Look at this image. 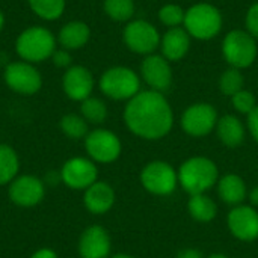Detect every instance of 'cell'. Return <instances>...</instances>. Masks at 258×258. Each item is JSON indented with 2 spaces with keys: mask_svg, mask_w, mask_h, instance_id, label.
<instances>
[{
  "mask_svg": "<svg viewBox=\"0 0 258 258\" xmlns=\"http://www.w3.org/2000/svg\"><path fill=\"white\" fill-rule=\"evenodd\" d=\"M249 201H251L252 206H258V186L251 190V194H249Z\"/></svg>",
  "mask_w": 258,
  "mask_h": 258,
  "instance_id": "cell-37",
  "label": "cell"
},
{
  "mask_svg": "<svg viewBox=\"0 0 258 258\" xmlns=\"http://www.w3.org/2000/svg\"><path fill=\"white\" fill-rule=\"evenodd\" d=\"M231 103H233V106H234V109L237 112L246 113V115L251 113L255 109V106H257L254 94L249 92V91H245V89H242L237 94H234L231 97Z\"/></svg>",
  "mask_w": 258,
  "mask_h": 258,
  "instance_id": "cell-31",
  "label": "cell"
},
{
  "mask_svg": "<svg viewBox=\"0 0 258 258\" xmlns=\"http://www.w3.org/2000/svg\"><path fill=\"white\" fill-rule=\"evenodd\" d=\"M3 26H5V15H3V12L0 11V32H2Z\"/></svg>",
  "mask_w": 258,
  "mask_h": 258,
  "instance_id": "cell-38",
  "label": "cell"
},
{
  "mask_svg": "<svg viewBox=\"0 0 258 258\" xmlns=\"http://www.w3.org/2000/svg\"><path fill=\"white\" fill-rule=\"evenodd\" d=\"M248 128L254 141L258 144V106H255V109L251 113H248Z\"/></svg>",
  "mask_w": 258,
  "mask_h": 258,
  "instance_id": "cell-34",
  "label": "cell"
},
{
  "mask_svg": "<svg viewBox=\"0 0 258 258\" xmlns=\"http://www.w3.org/2000/svg\"><path fill=\"white\" fill-rule=\"evenodd\" d=\"M216 132L219 141L230 148L239 147L245 139V127L242 121L234 115H225L218 119Z\"/></svg>",
  "mask_w": 258,
  "mask_h": 258,
  "instance_id": "cell-21",
  "label": "cell"
},
{
  "mask_svg": "<svg viewBox=\"0 0 258 258\" xmlns=\"http://www.w3.org/2000/svg\"><path fill=\"white\" fill-rule=\"evenodd\" d=\"M142 77L153 91L165 92L171 88L172 83V71L166 60V57L159 54H150L144 59L142 67Z\"/></svg>",
  "mask_w": 258,
  "mask_h": 258,
  "instance_id": "cell-17",
  "label": "cell"
},
{
  "mask_svg": "<svg viewBox=\"0 0 258 258\" xmlns=\"http://www.w3.org/2000/svg\"><path fill=\"white\" fill-rule=\"evenodd\" d=\"M56 44L57 38L47 27L32 26L18 35L15 41V50L21 60L38 63L51 57L56 50Z\"/></svg>",
  "mask_w": 258,
  "mask_h": 258,
  "instance_id": "cell-2",
  "label": "cell"
},
{
  "mask_svg": "<svg viewBox=\"0 0 258 258\" xmlns=\"http://www.w3.org/2000/svg\"><path fill=\"white\" fill-rule=\"evenodd\" d=\"M60 181L73 190H86L91 184L97 181L98 169L95 162L89 157H71L68 159L60 171Z\"/></svg>",
  "mask_w": 258,
  "mask_h": 258,
  "instance_id": "cell-9",
  "label": "cell"
},
{
  "mask_svg": "<svg viewBox=\"0 0 258 258\" xmlns=\"http://www.w3.org/2000/svg\"><path fill=\"white\" fill-rule=\"evenodd\" d=\"M218 194L227 204L237 206L246 198V184L239 175L227 174L218 183Z\"/></svg>",
  "mask_w": 258,
  "mask_h": 258,
  "instance_id": "cell-22",
  "label": "cell"
},
{
  "mask_svg": "<svg viewBox=\"0 0 258 258\" xmlns=\"http://www.w3.org/2000/svg\"><path fill=\"white\" fill-rule=\"evenodd\" d=\"M175 258H203V252L198 249L187 248V249H181Z\"/></svg>",
  "mask_w": 258,
  "mask_h": 258,
  "instance_id": "cell-36",
  "label": "cell"
},
{
  "mask_svg": "<svg viewBox=\"0 0 258 258\" xmlns=\"http://www.w3.org/2000/svg\"><path fill=\"white\" fill-rule=\"evenodd\" d=\"M59 127L67 138L74 139V141L85 139L86 135L89 133L88 122L85 121V118L82 115H76V113L63 115L60 122H59Z\"/></svg>",
  "mask_w": 258,
  "mask_h": 258,
  "instance_id": "cell-27",
  "label": "cell"
},
{
  "mask_svg": "<svg viewBox=\"0 0 258 258\" xmlns=\"http://www.w3.org/2000/svg\"><path fill=\"white\" fill-rule=\"evenodd\" d=\"M110 258H135L132 257V255H128V254H116V255H113V257Z\"/></svg>",
  "mask_w": 258,
  "mask_h": 258,
  "instance_id": "cell-39",
  "label": "cell"
},
{
  "mask_svg": "<svg viewBox=\"0 0 258 258\" xmlns=\"http://www.w3.org/2000/svg\"><path fill=\"white\" fill-rule=\"evenodd\" d=\"M77 249L80 258H109L112 249L110 236L101 225H91L82 233Z\"/></svg>",
  "mask_w": 258,
  "mask_h": 258,
  "instance_id": "cell-15",
  "label": "cell"
},
{
  "mask_svg": "<svg viewBox=\"0 0 258 258\" xmlns=\"http://www.w3.org/2000/svg\"><path fill=\"white\" fill-rule=\"evenodd\" d=\"M243 88V76L237 68L227 70L219 79V89L225 94L233 97Z\"/></svg>",
  "mask_w": 258,
  "mask_h": 258,
  "instance_id": "cell-29",
  "label": "cell"
},
{
  "mask_svg": "<svg viewBox=\"0 0 258 258\" xmlns=\"http://www.w3.org/2000/svg\"><path fill=\"white\" fill-rule=\"evenodd\" d=\"M32 12L45 21H54L65 11V0H29Z\"/></svg>",
  "mask_w": 258,
  "mask_h": 258,
  "instance_id": "cell-25",
  "label": "cell"
},
{
  "mask_svg": "<svg viewBox=\"0 0 258 258\" xmlns=\"http://www.w3.org/2000/svg\"><path fill=\"white\" fill-rule=\"evenodd\" d=\"M228 228L239 240L251 242L258 237V212L249 206L234 207L228 213Z\"/></svg>",
  "mask_w": 258,
  "mask_h": 258,
  "instance_id": "cell-16",
  "label": "cell"
},
{
  "mask_svg": "<svg viewBox=\"0 0 258 258\" xmlns=\"http://www.w3.org/2000/svg\"><path fill=\"white\" fill-rule=\"evenodd\" d=\"M3 79L6 86L20 95H33L42 86L41 73L26 60H17L6 65Z\"/></svg>",
  "mask_w": 258,
  "mask_h": 258,
  "instance_id": "cell-7",
  "label": "cell"
},
{
  "mask_svg": "<svg viewBox=\"0 0 258 258\" xmlns=\"http://www.w3.org/2000/svg\"><path fill=\"white\" fill-rule=\"evenodd\" d=\"M222 53L233 68H246L257 57L255 38L245 30H231L224 38Z\"/></svg>",
  "mask_w": 258,
  "mask_h": 258,
  "instance_id": "cell-6",
  "label": "cell"
},
{
  "mask_svg": "<svg viewBox=\"0 0 258 258\" xmlns=\"http://www.w3.org/2000/svg\"><path fill=\"white\" fill-rule=\"evenodd\" d=\"M20 175V159L11 145L0 144V186L9 184Z\"/></svg>",
  "mask_w": 258,
  "mask_h": 258,
  "instance_id": "cell-23",
  "label": "cell"
},
{
  "mask_svg": "<svg viewBox=\"0 0 258 258\" xmlns=\"http://www.w3.org/2000/svg\"><path fill=\"white\" fill-rule=\"evenodd\" d=\"M209 258H228L227 255H224V254H213V255H210Z\"/></svg>",
  "mask_w": 258,
  "mask_h": 258,
  "instance_id": "cell-40",
  "label": "cell"
},
{
  "mask_svg": "<svg viewBox=\"0 0 258 258\" xmlns=\"http://www.w3.org/2000/svg\"><path fill=\"white\" fill-rule=\"evenodd\" d=\"M187 209H189L190 216L198 222H210L215 219V216L218 213V207H216L215 201L210 197H207L206 194L192 195L189 200Z\"/></svg>",
  "mask_w": 258,
  "mask_h": 258,
  "instance_id": "cell-24",
  "label": "cell"
},
{
  "mask_svg": "<svg viewBox=\"0 0 258 258\" xmlns=\"http://www.w3.org/2000/svg\"><path fill=\"white\" fill-rule=\"evenodd\" d=\"M101 92L112 100H130L141 88L138 74L127 67H112L103 73L100 79Z\"/></svg>",
  "mask_w": 258,
  "mask_h": 258,
  "instance_id": "cell-5",
  "label": "cell"
},
{
  "mask_svg": "<svg viewBox=\"0 0 258 258\" xmlns=\"http://www.w3.org/2000/svg\"><path fill=\"white\" fill-rule=\"evenodd\" d=\"M218 124V112L212 104L198 103L187 107L181 115V128L195 138L207 136Z\"/></svg>",
  "mask_w": 258,
  "mask_h": 258,
  "instance_id": "cell-13",
  "label": "cell"
},
{
  "mask_svg": "<svg viewBox=\"0 0 258 258\" xmlns=\"http://www.w3.org/2000/svg\"><path fill=\"white\" fill-rule=\"evenodd\" d=\"M104 12L115 21H128L135 14L133 0H104Z\"/></svg>",
  "mask_w": 258,
  "mask_h": 258,
  "instance_id": "cell-28",
  "label": "cell"
},
{
  "mask_svg": "<svg viewBox=\"0 0 258 258\" xmlns=\"http://www.w3.org/2000/svg\"><path fill=\"white\" fill-rule=\"evenodd\" d=\"M142 186L154 195H169L175 190L178 183V174L174 168L162 160L148 163L141 172Z\"/></svg>",
  "mask_w": 258,
  "mask_h": 258,
  "instance_id": "cell-10",
  "label": "cell"
},
{
  "mask_svg": "<svg viewBox=\"0 0 258 258\" xmlns=\"http://www.w3.org/2000/svg\"><path fill=\"white\" fill-rule=\"evenodd\" d=\"M91 38V29L86 23L74 20L62 26L57 35V42L60 44L62 48L71 51V50H79Z\"/></svg>",
  "mask_w": 258,
  "mask_h": 258,
  "instance_id": "cell-19",
  "label": "cell"
},
{
  "mask_svg": "<svg viewBox=\"0 0 258 258\" xmlns=\"http://www.w3.org/2000/svg\"><path fill=\"white\" fill-rule=\"evenodd\" d=\"M184 9L178 5H166L159 11V18L163 24L169 27H178L184 23Z\"/></svg>",
  "mask_w": 258,
  "mask_h": 258,
  "instance_id": "cell-30",
  "label": "cell"
},
{
  "mask_svg": "<svg viewBox=\"0 0 258 258\" xmlns=\"http://www.w3.org/2000/svg\"><path fill=\"white\" fill-rule=\"evenodd\" d=\"M30 258H59L57 257V254L53 251V249H50V248H41V249H38V251H35Z\"/></svg>",
  "mask_w": 258,
  "mask_h": 258,
  "instance_id": "cell-35",
  "label": "cell"
},
{
  "mask_svg": "<svg viewBox=\"0 0 258 258\" xmlns=\"http://www.w3.org/2000/svg\"><path fill=\"white\" fill-rule=\"evenodd\" d=\"M80 115L88 124H103L107 118V106L97 97H89L80 104Z\"/></svg>",
  "mask_w": 258,
  "mask_h": 258,
  "instance_id": "cell-26",
  "label": "cell"
},
{
  "mask_svg": "<svg viewBox=\"0 0 258 258\" xmlns=\"http://www.w3.org/2000/svg\"><path fill=\"white\" fill-rule=\"evenodd\" d=\"M85 148L92 162L112 163L121 154V141L110 130L95 128L86 135Z\"/></svg>",
  "mask_w": 258,
  "mask_h": 258,
  "instance_id": "cell-8",
  "label": "cell"
},
{
  "mask_svg": "<svg viewBox=\"0 0 258 258\" xmlns=\"http://www.w3.org/2000/svg\"><path fill=\"white\" fill-rule=\"evenodd\" d=\"M51 60L57 68H70L71 67V54L65 48H56L54 53L51 54Z\"/></svg>",
  "mask_w": 258,
  "mask_h": 258,
  "instance_id": "cell-33",
  "label": "cell"
},
{
  "mask_svg": "<svg viewBox=\"0 0 258 258\" xmlns=\"http://www.w3.org/2000/svg\"><path fill=\"white\" fill-rule=\"evenodd\" d=\"M186 32L198 39L215 38L222 29V15L210 3H198L190 6L184 15Z\"/></svg>",
  "mask_w": 258,
  "mask_h": 258,
  "instance_id": "cell-4",
  "label": "cell"
},
{
  "mask_svg": "<svg viewBox=\"0 0 258 258\" xmlns=\"http://www.w3.org/2000/svg\"><path fill=\"white\" fill-rule=\"evenodd\" d=\"M189 33L184 29L172 27L169 29L162 39L163 57L168 60H180L189 50Z\"/></svg>",
  "mask_w": 258,
  "mask_h": 258,
  "instance_id": "cell-20",
  "label": "cell"
},
{
  "mask_svg": "<svg viewBox=\"0 0 258 258\" xmlns=\"http://www.w3.org/2000/svg\"><path fill=\"white\" fill-rule=\"evenodd\" d=\"M83 204L92 215H104L115 204V190L106 181H95L83 195Z\"/></svg>",
  "mask_w": 258,
  "mask_h": 258,
  "instance_id": "cell-18",
  "label": "cell"
},
{
  "mask_svg": "<svg viewBox=\"0 0 258 258\" xmlns=\"http://www.w3.org/2000/svg\"><path fill=\"white\" fill-rule=\"evenodd\" d=\"M246 27L248 32L258 39V3L252 5L246 14Z\"/></svg>",
  "mask_w": 258,
  "mask_h": 258,
  "instance_id": "cell-32",
  "label": "cell"
},
{
  "mask_svg": "<svg viewBox=\"0 0 258 258\" xmlns=\"http://www.w3.org/2000/svg\"><path fill=\"white\" fill-rule=\"evenodd\" d=\"M125 45L139 54L153 53L160 44V35L157 29L144 20H135L128 23L122 33Z\"/></svg>",
  "mask_w": 258,
  "mask_h": 258,
  "instance_id": "cell-12",
  "label": "cell"
},
{
  "mask_svg": "<svg viewBox=\"0 0 258 258\" xmlns=\"http://www.w3.org/2000/svg\"><path fill=\"white\" fill-rule=\"evenodd\" d=\"M62 88L70 100L82 103L89 98L94 91V76L86 67L73 65L67 68L62 77Z\"/></svg>",
  "mask_w": 258,
  "mask_h": 258,
  "instance_id": "cell-14",
  "label": "cell"
},
{
  "mask_svg": "<svg viewBox=\"0 0 258 258\" xmlns=\"http://www.w3.org/2000/svg\"><path fill=\"white\" fill-rule=\"evenodd\" d=\"M177 174L181 187L190 197L207 192L218 181V168L215 162L203 156L187 159Z\"/></svg>",
  "mask_w": 258,
  "mask_h": 258,
  "instance_id": "cell-3",
  "label": "cell"
},
{
  "mask_svg": "<svg viewBox=\"0 0 258 258\" xmlns=\"http://www.w3.org/2000/svg\"><path fill=\"white\" fill-rule=\"evenodd\" d=\"M124 121L128 130L148 141L166 136L174 122L169 103L157 91H142L128 100L124 109Z\"/></svg>",
  "mask_w": 258,
  "mask_h": 258,
  "instance_id": "cell-1",
  "label": "cell"
},
{
  "mask_svg": "<svg viewBox=\"0 0 258 258\" xmlns=\"http://www.w3.org/2000/svg\"><path fill=\"white\" fill-rule=\"evenodd\" d=\"M9 200L23 209L38 206L45 197V183L30 174H21L9 183Z\"/></svg>",
  "mask_w": 258,
  "mask_h": 258,
  "instance_id": "cell-11",
  "label": "cell"
}]
</instances>
